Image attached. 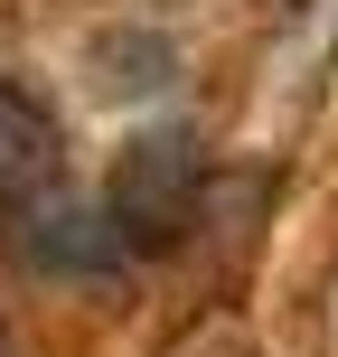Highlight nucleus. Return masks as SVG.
Masks as SVG:
<instances>
[{
	"instance_id": "7ed1b4c3",
	"label": "nucleus",
	"mask_w": 338,
	"mask_h": 357,
	"mask_svg": "<svg viewBox=\"0 0 338 357\" xmlns=\"http://www.w3.org/2000/svg\"><path fill=\"white\" fill-rule=\"evenodd\" d=\"M56 178H66V113L29 75H0V216L47 197Z\"/></svg>"
},
{
	"instance_id": "20e7f679",
	"label": "nucleus",
	"mask_w": 338,
	"mask_h": 357,
	"mask_svg": "<svg viewBox=\"0 0 338 357\" xmlns=\"http://www.w3.org/2000/svg\"><path fill=\"white\" fill-rule=\"evenodd\" d=\"M169 66H178L169 38H151V29H123V38L94 47V85H104V94H160Z\"/></svg>"
},
{
	"instance_id": "f03ea898",
	"label": "nucleus",
	"mask_w": 338,
	"mask_h": 357,
	"mask_svg": "<svg viewBox=\"0 0 338 357\" xmlns=\"http://www.w3.org/2000/svg\"><path fill=\"white\" fill-rule=\"evenodd\" d=\"M10 254L29 273H56V282H94V273H123L132 264V245L113 235V216L85 207V197H66V188L10 207Z\"/></svg>"
},
{
	"instance_id": "f257e3e1",
	"label": "nucleus",
	"mask_w": 338,
	"mask_h": 357,
	"mask_svg": "<svg viewBox=\"0 0 338 357\" xmlns=\"http://www.w3.org/2000/svg\"><path fill=\"white\" fill-rule=\"evenodd\" d=\"M197 197H207V151L188 132H141V142L113 160V188H104V216L132 254H169L178 235L197 226Z\"/></svg>"
},
{
	"instance_id": "39448f33",
	"label": "nucleus",
	"mask_w": 338,
	"mask_h": 357,
	"mask_svg": "<svg viewBox=\"0 0 338 357\" xmlns=\"http://www.w3.org/2000/svg\"><path fill=\"white\" fill-rule=\"evenodd\" d=\"M0 357H10V348H0Z\"/></svg>"
}]
</instances>
